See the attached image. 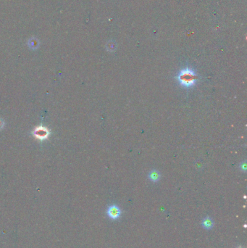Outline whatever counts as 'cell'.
I'll return each mask as SVG.
<instances>
[{
  "instance_id": "6da1fadb",
  "label": "cell",
  "mask_w": 247,
  "mask_h": 248,
  "mask_svg": "<svg viewBox=\"0 0 247 248\" xmlns=\"http://www.w3.org/2000/svg\"><path fill=\"white\" fill-rule=\"evenodd\" d=\"M178 80L182 86L190 88L196 84L198 77L193 70L190 68H186L179 72L178 75Z\"/></svg>"
},
{
  "instance_id": "7a4b0ae2",
  "label": "cell",
  "mask_w": 247,
  "mask_h": 248,
  "mask_svg": "<svg viewBox=\"0 0 247 248\" xmlns=\"http://www.w3.org/2000/svg\"><path fill=\"white\" fill-rule=\"evenodd\" d=\"M33 134L38 139L44 140L47 139L49 136V131L44 126H39V127L35 129V130L33 132Z\"/></svg>"
},
{
  "instance_id": "3957f363",
  "label": "cell",
  "mask_w": 247,
  "mask_h": 248,
  "mask_svg": "<svg viewBox=\"0 0 247 248\" xmlns=\"http://www.w3.org/2000/svg\"><path fill=\"white\" fill-rule=\"evenodd\" d=\"M107 213L109 218L112 219V220H117V219H118L120 217L121 210L120 209V208L117 205H112L108 208Z\"/></svg>"
},
{
  "instance_id": "277c9868",
  "label": "cell",
  "mask_w": 247,
  "mask_h": 248,
  "mask_svg": "<svg viewBox=\"0 0 247 248\" xmlns=\"http://www.w3.org/2000/svg\"><path fill=\"white\" fill-rule=\"evenodd\" d=\"M202 225L204 229H208L209 230V229H211L213 228V226H214V222H213L212 219L211 218L207 216L204 218L203 220H202Z\"/></svg>"
},
{
  "instance_id": "5b68a950",
  "label": "cell",
  "mask_w": 247,
  "mask_h": 248,
  "mask_svg": "<svg viewBox=\"0 0 247 248\" xmlns=\"http://www.w3.org/2000/svg\"><path fill=\"white\" fill-rule=\"evenodd\" d=\"M149 179L153 182H158L160 179V174L159 172L157 171H152L149 173Z\"/></svg>"
},
{
  "instance_id": "8992f818",
  "label": "cell",
  "mask_w": 247,
  "mask_h": 248,
  "mask_svg": "<svg viewBox=\"0 0 247 248\" xmlns=\"http://www.w3.org/2000/svg\"><path fill=\"white\" fill-rule=\"evenodd\" d=\"M237 248H243V247H241V246H240V247H237Z\"/></svg>"
}]
</instances>
